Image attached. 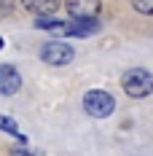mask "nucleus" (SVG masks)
Masks as SVG:
<instances>
[{
	"instance_id": "obj_1",
	"label": "nucleus",
	"mask_w": 153,
	"mask_h": 156,
	"mask_svg": "<svg viewBox=\"0 0 153 156\" xmlns=\"http://www.w3.org/2000/svg\"><path fill=\"white\" fill-rule=\"evenodd\" d=\"M121 86L123 92L129 94V97H148L153 92V76L145 70V67H132V70H126L121 78Z\"/></svg>"
},
{
	"instance_id": "obj_2",
	"label": "nucleus",
	"mask_w": 153,
	"mask_h": 156,
	"mask_svg": "<svg viewBox=\"0 0 153 156\" xmlns=\"http://www.w3.org/2000/svg\"><path fill=\"white\" fill-rule=\"evenodd\" d=\"M83 108L94 119H107L116 110V100H113V94L102 92V89H92V92H86V97H83Z\"/></svg>"
},
{
	"instance_id": "obj_3",
	"label": "nucleus",
	"mask_w": 153,
	"mask_h": 156,
	"mask_svg": "<svg viewBox=\"0 0 153 156\" xmlns=\"http://www.w3.org/2000/svg\"><path fill=\"white\" fill-rule=\"evenodd\" d=\"M73 57H75L73 48L67 43H62V41H51L40 48V59L46 65H67V62H73Z\"/></svg>"
},
{
	"instance_id": "obj_4",
	"label": "nucleus",
	"mask_w": 153,
	"mask_h": 156,
	"mask_svg": "<svg viewBox=\"0 0 153 156\" xmlns=\"http://www.w3.org/2000/svg\"><path fill=\"white\" fill-rule=\"evenodd\" d=\"M64 8L73 19H97L102 3L99 0H64Z\"/></svg>"
},
{
	"instance_id": "obj_5",
	"label": "nucleus",
	"mask_w": 153,
	"mask_h": 156,
	"mask_svg": "<svg viewBox=\"0 0 153 156\" xmlns=\"http://www.w3.org/2000/svg\"><path fill=\"white\" fill-rule=\"evenodd\" d=\"M22 86V78L11 65H0V94H16Z\"/></svg>"
},
{
	"instance_id": "obj_6",
	"label": "nucleus",
	"mask_w": 153,
	"mask_h": 156,
	"mask_svg": "<svg viewBox=\"0 0 153 156\" xmlns=\"http://www.w3.org/2000/svg\"><path fill=\"white\" fill-rule=\"evenodd\" d=\"M22 5L35 16H48L59 8V0H22Z\"/></svg>"
},
{
	"instance_id": "obj_7",
	"label": "nucleus",
	"mask_w": 153,
	"mask_h": 156,
	"mask_svg": "<svg viewBox=\"0 0 153 156\" xmlns=\"http://www.w3.org/2000/svg\"><path fill=\"white\" fill-rule=\"evenodd\" d=\"M64 24H67V22H59V19H48V16H38V19H35V27H40V30L64 32Z\"/></svg>"
},
{
	"instance_id": "obj_8",
	"label": "nucleus",
	"mask_w": 153,
	"mask_h": 156,
	"mask_svg": "<svg viewBox=\"0 0 153 156\" xmlns=\"http://www.w3.org/2000/svg\"><path fill=\"white\" fill-rule=\"evenodd\" d=\"M132 5H134V11L142 16H153V0H132Z\"/></svg>"
},
{
	"instance_id": "obj_9",
	"label": "nucleus",
	"mask_w": 153,
	"mask_h": 156,
	"mask_svg": "<svg viewBox=\"0 0 153 156\" xmlns=\"http://www.w3.org/2000/svg\"><path fill=\"white\" fill-rule=\"evenodd\" d=\"M0 129L3 132H11V135H19V129H16V124L8 119V116H0Z\"/></svg>"
},
{
	"instance_id": "obj_10",
	"label": "nucleus",
	"mask_w": 153,
	"mask_h": 156,
	"mask_svg": "<svg viewBox=\"0 0 153 156\" xmlns=\"http://www.w3.org/2000/svg\"><path fill=\"white\" fill-rule=\"evenodd\" d=\"M14 8V0H0V16H8Z\"/></svg>"
},
{
	"instance_id": "obj_11",
	"label": "nucleus",
	"mask_w": 153,
	"mask_h": 156,
	"mask_svg": "<svg viewBox=\"0 0 153 156\" xmlns=\"http://www.w3.org/2000/svg\"><path fill=\"white\" fill-rule=\"evenodd\" d=\"M11 156H35V154H27V151H11Z\"/></svg>"
},
{
	"instance_id": "obj_12",
	"label": "nucleus",
	"mask_w": 153,
	"mask_h": 156,
	"mask_svg": "<svg viewBox=\"0 0 153 156\" xmlns=\"http://www.w3.org/2000/svg\"><path fill=\"white\" fill-rule=\"evenodd\" d=\"M0 48H3V38H0Z\"/></svg>"
}]
</instances>
